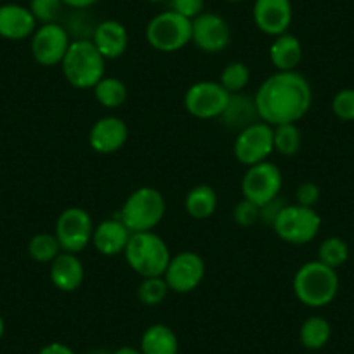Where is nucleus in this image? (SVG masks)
I'll return each instance as SVG.
<instances>
[{
  "label": "nucleus",
  "mask_w": 354,
  "mask_h": 354,
  "mask_svg": "<svg viewBox=\"0 0 354 354\" xmlns=\"http://www.w3.org/2000/svg\"><path fill=\"white\" fill-rule=\"evenodd\" d=\"M145 35L155 50L177 53L192 42V21L169 9L149 19Z\"/></svg>",
  "instance_id": "obj_6"
},
{
  "label": "nucleus",
  "mask_w": 354,
  "mask_h": 354,
  "mask_svg": "<svg viewBox=\"0 0 354 354\" xmlns=\"http://www.w3.org/2000/svg\"><path fill=\"white\" fill-rule=\"evenodd\" d=\"M205 273L207 266L202 255L185 250L170 257L163 278L174 294H192L205 280Z\"/></svg>",
  "instance_id": "obj_12"
},
{
  "label": "nucleus",
  "mask_w": 354,
  "mask_h": 354,
  "mask_svg": "<svg viewBox=\"0 0 354 354\" xmlns=\"http://www.w3.org/2000/svg\"><path fill=\"white\" fill-rule=\"evenodd\" d=\"M274 151L281 156H295L302 148V131L297 124L274 125Z\"/></svg>",
  "instance_id": "obj_27"
},
{
  "label": "nucleus",
  "mask_w": 354,
  "mask_h": 354,
  "mask_svg": "<svg viewBox=\"0 0 354 354\" xmlns=\"http://www.w3.org/2000/svg\"><path fill=\"white\" fill-rule=\"evenodd\" d=\"M302 56L304 50L301 40L288 32L274 37L270 46V61L277 71H297V66L302 63Z\"/></svg>",
  "instance_id": "obj_21"
},
{
  "label": "nucleus",
  "mask_w": 354,
  "mask_h": 354,
  "mask_svg": "<svg viewBox=\"0 0 354 354\" xmlns=\"http://www.w3.org/2000/svg\"><path fill=\"white\" fill-rule=\"evenodd\" d=\"M94 221L91 214L82 207H68L59 214L56 221L57 241L63 252L80 254L93 243Z\"/></svg>",
  "instance_id": "obj_9"
},
{
  "label": "nucleus",
  "mask_w": 354,
  "mask_h": 354,
  "mask_svg": "<svg viewBox=\"0 0 354 354\" xmlns=\"http://www.w3.org/2000/svg\"><path fill=\"white\" fill-rule=\"evenodd\" d=\"M219 118L227 129H234L238 132L252 125L254 122L261 120L257 108H255L254 97H247L243 93L231 94L230 103H227L226 110Z\"/></svg>",
  "instance_id": "obj_22"
},
{
  "label": "nucleus",
  "mask_w": 354,
  "mask_h": 354,
  "mask_svg": "<svg viewBox=\"0 0 354 354\" xmlns=\"http://www.w3.org/2000/svg\"><path fill=\"white\" fill-rule=\"evenodd\" d=\"M93 91L97 103L108 110L120 108L129 96L127 85L124 84V80H120L118 77H111V75H104Z\"/></svg>",
  "instance_id": "obj_25"
},
{
  "label": "nucleus",
  "mask_w": 354,
  "mask_h": 354,
  "mask_svg": "<svg viewBox=\"0 0 354 354\" xmlns=\"http://www.w3.org/2000/svg\"><path fill=\"white\" fill-rule=\"evenodd\" d=\"M70 33L59 23H47V25L37 26L35 33L32 35V56L40 66H59L63 57L70 49Z\"/></svg>",
  "instance_id": "obj_13"
},
{
  "label": "nucleus",
  "mask_w": 354,
  "mask_h": 354,
  "mask_svg": "<svg viewBox=\"0 0 354 354\" xmlns=\"http://www.w3.org/2000/svg\"><path fill=\"white\" fill-rule=\"evenodd\" d=\"M129 139V127L124 118L106 115L96 120L88 131L87 141L91 149L100 155H113L120 151Z\"/></svg>",
  "instance_id": "obj_15"
},
{
  "label": "nucleus",
  "mask_w": 354,
  "mask_h": 354,
  "mask_svg": "<svg viewBox=\"0 0 354 354\" xmlns=\"http://www.w3.org/2000/svg\"><path fill=\"white\" fill-rule=\"evenodd\" d=\"M50 281L59 292H77L82 287L85 278V268L78 259V254L61 252L49 264Z\"/></svg>",
  "instance_id": "obj_19"
},
{
  "label": "nucleus",
  "mask_w": 354,
  "mask_h": 354,
  "mask_svg": "<svg viewBox=\"0 0 354 354\" xmlns=\"http://www.w3.org/2000/svg\"><path fill=\"white\" fill-rule=\"evenodd\" d=\"M230 97L231 94L219 84V80H198L186 91L185 108L192 117L214 120L224 113Z\"/></svg>",
  "instance_id": "obj_11"
},
{
  "label": "nucleus",
  "mask_w": 354,
  "mask_h": 354,
  "mask_svg": "<svg viewBox=\"0 0 354 354\" xmlns=\"http://www.w3.org/2000/svg\"><path fill=\"white\" fill-rule=\"evenodd\" d=\"M274 151L273 125L257 120L248 127L241 129L233 142V155L241 165L250 167L266 162Z\"/></svg>",
  "instance_id": "obj_10"
},
{
  "label": "nucleus",
  "mask_w": 354,
  "mask_h": 354,
  "mask_svg": "<svg viewBox=\"0 0 354 354\" xmlns=\"http://www.w3.org/2000/svg\"><path fill=\"white\" fill-rule=\"evenodd\" d=\"M132 236V231L122 223V219H104L96 224L93 234V245L101 255L115 257V255L124 254L129 240Z\"/></svg>",
  "instance_id": "obj_20"
},
{
  "label": "nucleus",
  "mask_w": 354,
  "mask_h": 354,
  "mask_svg": "<svg viewBox=\"0 0 354 354\" xmlns=\"http://www.w3.org/2000/svg\"><path fill=\"white\" fill-rule=\"evenodd\" d=\"M169 285H167L165 278L163 277H151V278H142V281L138 287V297L141 304L149 306H160L169 295Z\"/></svg>",
  "instance_id": "obj_31"
},
{
  "label": "nucleus",
  "mask_w": 354,
  "mask_h": 354,
  "mask_svg": "<svg viewBox=\"0 0 354 354\" xmlns=\"http://www.w3.org/2000/svg\"><path fill=\"white\" fill-rule=\"evenodd\" d=\"M37 354H75V351L63 342H50L46 344Z\"/></svg>",
  "instance_id": "obj_38"
},
{
  "label": "nucleus",
  "mask_w": 354,
  "mask_h": 354,
  "mask_svg": "<svg viewBox=\"0 0 354 354\" xmlns=\"http://www.w3.org/2000/svg\"><path fill=\"white\" fill-rule=\"evenodd\" d=\"M37 30V19L32 11L19 4H2L0 6V37L6 40L32 39Z\"/></svg>",
  "instance_id": "obj_18"
},
{
  "label": "nucleus",
  "mask_w": 354,
  "mask_h": 354,
  "mask_svg": "<svg viewBox=\"0 0 354 354\" xmlns=\"http://www.w3.org/2000/svg\"><path fill=\"white\" fill-rule=\"evenodd\" d=\"M248 82H250V70L245 63L241 61H231L224 66V70L221 71L219 84L226 88L230 94L243 93V88L247 87Z\"/></svg>",
  "instance_id": "obj_30"
},
{
  "label": "nucleus",
  "mask_w": 354,
  "mask_h": 354,
  "mask_svg": "<svg viewBox=\"0 0 354 354\" xmlns=\"http://www.w3.org/2000/svg\"><path fill=\"white\" fill-rule=\"evenodd\" d=\"M167 202L162 193L151 186L134 189L120 209V219L132 233L153 231L163 221Z\"/></svg>",
  "instance_id": "obj_5"
},
{
  "label": "nucleus",
  "mask_w": 354,
  "mask_h": 354,
  "mask_svg": "<svg viewBox=\"0 0 354 354\" xmlns=\"http://www.w3.org/2000/svg\"><path fill=\"white\" fill-rule=\"evenodd\" d=\"M61 252L63 250L54 233L33 234L28 243V255L39 264H50Z\"/></svg>",
  "instance_id": "obj_28"
},
{
  "label": "nucleus",
  "mask_w": 354,
  "mask_h": 354,
  "mask_svg": "<svg viewBox=\"0 0 354 354\" xmlns=\"http://www.w3.org/2000/svg\"><path fill=\"white\" fill-rule=\"evenodd\" d=\"M281 186H283L281 170L273 162L266 160V162L247 167L241 177L240 188L243 198L262 207L280 196Z\"/></svg>",
  "instance_id": "obj_8"
},
{
  "label": "nucleus",
  "mask_w": 354,
  "mask_h": 354,
  "mask_svg": "<svg viewBox=\"0 0 354 354\" xmlns=\"http://www.w3.org/2000/svg\"><path fill=\"white\" fill-rule=\"evenodd\" d=\"M91 40L104 59H118L129 47V32L117 19H104L94 26Z\"/></svg>",
  "instance_id": "obj_17"
},
{
  "label": "nucleus",
  "mask_w": 354,
  "mask_h": 354,
  "mask_svg": "<svg viewBox=\"0 0 354 354\" xmlns=\"http://www.w3.org/2000/svg\"><path fill=\"white\" fill-rule=\"evenodd\" d=\"M170 11L181 15L183 18L193 21L202 12H205V0H169Z\"/></svg>",
  "instance_id": "obj_35"
},
{
  "label": "nucleus",
  "mask_w": 354,
  "mask_h": 354,
  "mask_svg": "<svg viewBox=\"0 0 354 354\" xmlns=\"http://www.w3.org/2000/svg\"><path fill=\"white\" fill-rule=\"evenodd\" d=\"M233 221L241 227H252L261 221V207L247 198H241L233 209Z\"/></svg>",
  "instance_id": "obj_33"
},
{
  "label": "nucleus",
  "mask_w": 354,
  "mask_h": 354,
  "mask_svg": "<svg viewBox=\"0 0 354 354\" xmlns=\"http://www.w3.org/2000/svg\"><path fill=\"white\" fill-rule=\"evenodd\" d=\"M192 42L202 53L219 54L231 44V28L226 19L214 12H202L192 21Z\"/></svg>",
  "instance_id": "obj_14"
},
{
  "label": "nucleus",
  "mask_w": 354,
  "mask_h": 354,
  "mask_svg": "<svg viewBox=\"0 0 354 354\" xmlns=\"http://www.w3.org/2000/svg\"><path fill=\"white\" fill-rule=\"evenodd\" d=\"M252 16L257 30L266 35L278 37L290 28L294 9L290 0H255Z\"/></svg>",
  "instance_id": "obj_16"
},
{
  "label": "nucleus",
  "mask_w": 354,
  "mask_h": 354,
  "mask_svg": "<svg viewBox=\"0 0 354 354\" xmlns=\"http://www.w3.org/2000/svg\"><path fill=\"white\" fill-rule=\"evenodd\" d=\"M63 0H30V11L40 25L57 23L63 9Z\"/></svg>",
  "instance_id": "obj_32"
},
{
  "label": "nucleus",
  "mask_w": 354,
  "mask_h": 354,
  "mask_svg": "<svg viewBox=\"0 0 354 354\" xmlns=\"http://www.w3.org/2000/svg\"><path fill=\"white\" fill-rule=\"evenodd\" d=\"M294 294L301 304L318 309L332 304L339 294V277L323 262L309 261L302 264L294 274Z\"/></svg>",
  "instance_id": "obj_3"
},
{
  "label": "nucleus",
  "mask_w": 354,
  "mask_h": 354,
  "mask_svg": "<svg viewBox=\"0 0 354 354\" xmlns=\"http://www.w3.org/2000/svg\"><path fill=\"white\" fill-rule=\"evenodd\" d=\"M100 0H63V4L68 6L71 9H78V11H84V9L93 8L94 4H97Z\"/></svg>",
  "instance_id": "obj_39"
},
{
  "label": "nucleus",
  "mask_w": 354,
  "mask_h": 354,
  "mask_svg": "<svg viewBox=\"0 0 354 354\" xmlns=\"http://www.w3.org/2000/svg\"><path fill=\"white\" fill-rule=\"evenodd\" d=\"M332 111L344 122H354V88H342L333 96Z\"/></svg>",
  "instance_id": "obj_34"
},
{
  "label": "nucleus",
  "mask_w": 354,
  "mask_h": 354,
  "mask_svg": "<svg viewBox=\"0 0 354 354\" xmlns=\"http://www.w3.org/2000/svg\"><path fill=\"white\" fill-rule=\"evenodd\" d=\"M285 205H287V203H285L280 196L274 200H271V202H268L266 205H262L261 207V223H264V224H268V226L273 227L274 221H277V217L280 216V212L283 210Z\"/></svg>",
  "instance_id": "obj_37"
},
{
  "label": "nucleus",
  "mask_w": 354,
  "mask_h": 354,
  "mask_svg": "<svg viewBox=\"0 0 354 354\" xmlns=\"http://www.w3.org/2000/svg\"><path fill=\"white\" fill-rule=\"evenodd\" d=\"M227 2H231V4H241L245 0H227Z\"/></svg>",
  "instance_id": "obj_43"
},
{
  "label": "nucleus",
  "mask_w": 354,
  "mask_h": 354,
  "mask_svg": "<svg viewBox=\"0 0 354 354\" xmlns=\"http://www.w3.org/2000/svg\"><path fill=\"white\" fill-rule=\"evenodd\" d=\"M87 354H111L110 351H104V349H94V351H91V353H87Z\"/></svg>",
  "instance_id": "obj_42"
},
{
  "label": "nucleus",
  "mask_w": 354,
  "mask_h": 354,
  "mask_svg": "<svg viewBox=\"0 0 354 354\" xmlns=\"http://www.w3.org/2000/svg\"><path fill=\"white\" fill-rule=\"evenodd\" d=\"M148 2H163V0H148Z\"/></svg>",
  "instance_id": "obj_44"
},
{
  "label": "nucleus",
  "mask_w": 354,
  "mask_h": 354,
  "mask_svg": "<svg viewBox=\"0 0 354 354\" xmlns=\"http://www.w3.org/2000/svg\"><path fill=\"white\" fill-rule=\"evenodd\" d=\"M63 77L71 87L88 91L106 75V59L91 39L71 40L66 56L61 61Z\"/></svg>",
  "instance_id": "obj_2"
},
{
  "label": "nucleus",
  "mask_w": 354,
  "mask_h": 354,
  "mask_svg": "<svg viewBox=\"0 0 354 354\" xmlns=\"http://www.w3.org/2000/svg\"><path fill=\"white\" fill-rule=\"evenodd\" d=\"M124 257L136 274L141 278H151L163 277L172 254L162 236L153 231H142L132 233L124 250Z\"/></svg>",
  "instance_id": "obj_4"
},
{
  "label": "nucleus",
  "mask_w": 354,
  "mask_h": 354,
  "mask_svg": "<svg viewBox=\"0 0 354 354\" xmlns=\"http://www.w3.org/2000/svg\"><path fill=\"white\" fill-rule=\"evenodd\" d=\"M4 332H6V323H4V318H2V315H0V340H2V337H4Z\"/></svg>",
  "instance_id": "obj_41"
},
{
  "label": "nucleus",
  "mask_w": 354,
  "mask_h": 354,
  "mask_svg": "<svg viewBox=\"0 0 354 354\" xmlns=\"http://www.w3.org/2000/svg\"><path fill=\"white\" fill-rule=\"evenodd\" d=\"M219 205V196L216 189L209 185H198L186 193L185 210L189 217L196 221H205L216 214Z\"/></svg>",
  "instance_id": "obj_24"
},
{
  "label": "nucleus",
  "mask_w": 354,
  "mask_h": 354,
  "mask_svg": "<svg viewBox=\"0 0 354 354\" xmlns=\"http://www.w3.org/2000/svg\"><path fill=\"white\" fill-rule=\"evenodd\" d=\"M111 354H141V349H138V347H132V346H122V347H118L117 351H113Z\"/></svg>",
  "instance_id": "obj_40"
},
{
  "label": "nucleus",
  "mask_w": 354,
  "mask_h": 354,
  "mask_svg": "<svg viewBox=\"0 0 354 354\" xmlns=\"http://www.w3.org/2000/svg\"><path fill=\"white\" fill-rule=\"evenodd\" d=\"M330 337H332V326H330L328 319L323 316H309L304 319L299 330V339L306 349L318 351L328 344Z\"/></svg>",
  "instance_id": "obj_26"
},
{
  "label": "nucleus",
  "mask_w": 354,
  "mask_h": 354,
  "mask_svg": "<svg viewBox=\"0 0 354 354\" xmlns=\"http://www.w3.org/2000/svg\"><path fill=\"white\" fill-rule=\"evenodd\" d=\"M319 198H322V192H319V186L313 181L301 183L295 189V203L302 207H311L316 209Z\"/></svg>",
  "instance_id": "obj_36"
},
{
  "label": "nucleus",
  "mask_w": 354,
  "mask_h": 354,
  "mask_svg": "<svg viewBox=\"0 0 354 354\" xmlns=\"http://www.w3.org/2000/svg\"><path fill=\"white\" fill-rule=\"evenodd\" d=\"M254 101L266 124H297L311 110L313 88L299 71H274L259 85Z\"/></svg>",
  "instance_id": "obj_1"
},
{
  "label": "nucleus",
  "mask_w": 354,
  "mask_h": 354,
  "mask_svg": "<svg viewBox=\"0 0 354 354\" xmlns=\"http://www.w3.org/2000/svg\"><path fill=\"white\" fill-rule=\"evenodd\" d=\"M139 349H141V354H177L179 340L170 326L155 323L145 330Z\"/></svg>",
  "instance_id": "obj_23"
},
{
  "label": "nucleus",
  "mask_w": 354,
  "mask_h": 354,
  "mask_svg": "<svg viewBox=\"0 0 354 354\" xmlns=\"http://www.w3.org/2000/svg\"><path fill=\"white\" fill-rule=\"evenodd\" d=\"M273 230L280 240L290 245H306L318 236L322 230V216L311 207L297 203L285 205L273 224Z\"/></svg>",
  "instance_id": "obj_7"
},
{
  "label": "nucleus",
  "mask_w": 354,
  "mask_h": 354,
  "mask_svg": "<svg viewBox=\"0 0 354 354\" xmlns=\"http://www.w3.org/2000/svg\"><path fill=\"white\" fill-rule=\"evenodd\" d=\"M349 259V245L339 236H328L319 243L318 247V261L325 266L337 270L344 266Z\"/></svg>",
  "instance_id": "obj_29"
}]
</instances>
